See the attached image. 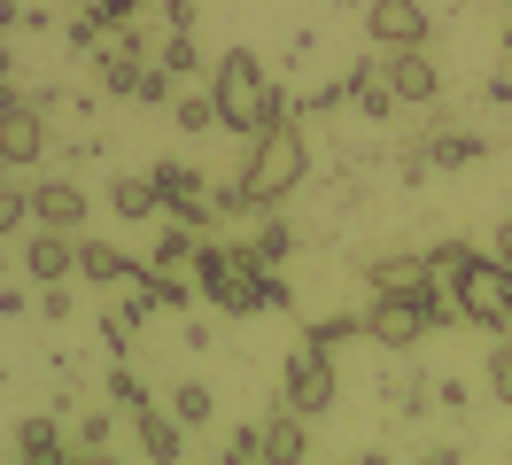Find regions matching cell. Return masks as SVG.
I'll return each instance as SVG.
<instances>
[{
  "mask_svg": "<svg viewBox=\"0 0 512 465\" xmlns=\"http://www.w3.org/2000/svg\"><path fill=\"white\" fill-rule=\"evenodd\" d=\"M8 70H16V47H8V39H0V78H8Z\"/></svg>",
  "mask_w": 512,
  "mask_h": 465,
  "instance_id": "cell-40",
  "label": "cell"
},
{
  "mask_svg": "<svg viewBox=\"0 0 512 465\" xmlns=\"http://www.w3.org/2000/svg\"><path fill=\"white\" fill-rule=\"evenodd\" d=\"M427 334H435V326H427L419 295H381V287H373V303H365V341H381L388 357H404V349H419Z\"/></svg>",
  "mask_w": 512,
  "mask_h": 465,
  "instance_id": "cell-5",
  "label": "cell"
},
{
  "mask_svg": "<svg viewBox=\"0 0 512 465\" xmlns=\"http://www.w3.org/2000/svg\"><path fill=\"white\" fill-rule=\"evenodd\" d=\"M0 155H8L16 171L47 155V109H39V101H16V109H0Z\"/></svg>",
  "mask_w": 512,
  "mask_h": 465,
  "instance_id": "cell-9",
  "label": "cell"
},
{
  "mask_svg": "<svg viewBox=\"0 0 512 465\" xmlns=\"http://www.w3.org/2000/svg\"><path fill=\"white\" fill-rule=\"evenodd\" d=\"M171 411H179V427H210V419H218V396H210L202 380H179V388H171Z\"/></svg>",
  "mask_w": 512,
  "mask_h": 465,
  "instance_id": "cell-23",
  "label": "cell"
},
{
  "mask_svg": "<svg viewBox=\"0 0 512 465\" xmlns=\"http://www.w3.org/2000/svg\"><path fill=\"white\" fill-rule=\"evenodd\" d=\"M109 210L125 217V225H148V217L163 210V186H156V171H125V179H109Z\"/></svg>",
  "mask_w": 512,
  "mask_h": 465,
  "instance_id": "cell-13",
  "label": "cell"
},
{
  "mask_svg": "<svg viewBox=\"0 0 512 465\" xmlns=\"http://www.w3.org/2000/svg\"><path fill=\"white\" fill-rule=\"evenodd\" d=\"M435 403H443V411H466V380H435Z\"/></svg>",
  "mask_w": 512,
  "mask_h": 465,
  "instance_id": "cell-36",
  "label": "cell"
},
{
  "mask_svg": "<svg viewBox=\"0 0 512 465\" xmlns=\"http://www.w3.org/2000/svg\"><path fill=\"white\" fill-rule=\"evenodd\" d=\"M481 155H489V148H481L474 132H450L443 109H435V140H427V163H435V171H466V163H481Z\"/></svg>",
  "mask_w": 512,
  "mask_h": 465,
  "instance_id": "cell-17",
  "label": "cell"
},
{
  "mask_svg": "<svg viewBox=\"0 0 512 465\" xmlns=\"http://www.w3.org/2000/svg\"><path fill=\"white\" fill-rule=\"evenodd\" d=\"M16 458H70V442H63V427H55V419H39V411H32V419H24V427H16Z\"/></svg>",
  "mask_w": 512,
  "mask_h": 465,
  "instance_id": "cell-19",
  "label": "cell"
},
{
  "mask_svg": "<svg viewBox=\"0 0 512 465\" xmlns=\"http://www.w3.org/2000/svg\"><path fill=\"white\" fill-rule=\"evenodd\" d=\"M109 403H117V411H132V403H148V388H140V372H132L125 357H109Z\"/></svg>",
  "mask_w": 512,
  "mask_h": 465,
  "instance_id": "cell-30",
  "label": "cell"
},
{
  "mask_svg": "<svg viewBox=\"0 0 512 465\" xmlns=\"http://www.w3.org/2000/svg\"><path fill=\"white\" fill-rule=\"evenodd\" d=\"M78 279H94V287H125V279H132V256L117 241H78Z\"/></svg>",
  "mask_w": 512,
  "mask_h": 465,
  "instance_id": "cell-15",
  "label": "cell"
},
{
  "mask_svg": "<svg viewBox=\"0 0 512 465\" xmlns=\"http://www.w3.org/2000/svg\"><path fill=\"white\" fill-rule=\"evenodd\" d=\"M210 93H218V124L233 132V140H256V132H272V124L295 117V101L256 70L249 47H225V62L210 70Z\"/></svg>",
  "mask_w": 512,
  "mask_h": 465,
  "instance_id": "cell-1",
  "label": "cell"
},
{
  "mask_svg": "<svg viewBox=\"0 0 512 465\" xmlns=\"http://www.w3.org/2000/svg\"><path fill=\"white\" fill-rule=\"evenodd\" d=\"M357 334H365V310H342V318H319V326H311L303 341H326V349H342V341H357Z\"/></svg>",
  "mask_w": 512,
  "mask_h": 465,
  "instance_id": "cell-29",
  "label": "cell"
},
{
  "mask_svg": "<svg viewBox=\"0 0 512 465\" xmlns=\"http://www.w3.org/2000/svg\"><path fill=\"white\" fill-rule=\"evenodd\" d=\"M171 124H179V132H218V93H179V101H171Z\"/></svg>",
  "mask_w": 512,
  "mask_h": 465,
  "instance_id": "cell-22",
  "label": "cell"
},
{
  "mask_svg": "<svg viewBox=\"0 0 512 465\" xmlns=\"http://www.w3.org/2000/svg\"><path fill=\"white\" fill-rule=\"evenodd\" d=\"M94 217V202H86V186L78 179H39L32 186V225H63V233H78Z\"/></svg>",
  "mask_w": 512,
  "mask_h": 465,
  "instance_id": "cell-11",
  "label": "cell"
},
{
  "mask_svg": "<svg viewBox=\"0 0 512 465\" xmlns=\"http://www.w3.org/2000/svg\"><path fill=\"white\" fill-rule=\"evenodd\" d=\"M466 264H474V248H466V241H435V248H427V272L443 279V287H458Z\"/></svg>",
  "mask_w": 512,
  "mask_h": 465,
  "instance_id": "cell-25",
  "label": "cell"
},
{
  "mask_svg": "<svg viewBox=\"0 0 512 465\" xmlns=\"http://www.w3.org/2000/svg\"><path fill=\"white\" fill-rule=\"evenodd\" d=\"M481 93H489L497 109H512V70H497V78H481Z\"/></svg>",
  "mask_w": 512,
  "mask_h": 465,
  "instance_id": "cell-37",
  "label": "cell"
},
{
  "mask_svg": "<svg viewBox=\"0 0 512 465\" xmlns=\"http://www.w3.org/2000/svg\"><path fill=\"white\" fill-rule=\"evenodd\" d=\"M225 458H241V465H272V450H264V427H256V419H241V427L225 434Z\"/></svg>",
  "mask_w": 512,
  "mask_h": 465,
  "instance_id": "cell-27",
  "label": "cell"
},
{
  "mask_svg": "<svg viewBox=\"0 0 512 465\" xmlns=\"http://www.w3.org/2000/svg\"><path fill=\"white\" fill-rule=\"evenodd\" d=\"M210 210H218V217H249L256 210L249 179H218V186H210Z\"/></svg>",
  "mask_w": 512,
  "mask_h": 465,
  "instance_id": "cell-31",
  "label": "cell"
},
{
  "mask_svg": "<svg viewBox=\"0 0 512 465\" xmlns=\"http://www.w3.org/2000/svg\"><path fill=\"white\" fill-rule=\"evenodd\" d=\"M132 419H140V450H148V458H179V450H187V427H179V411H171V403H132Z\"/></svg>",
  "mask_w": 512,
  "mask_h": 465,
  "instance_id": "cell-12",
  "label": "cell"
},
{
  "mask_svg": "<svg viewBox=\"0 0 512 465\" xmlns=\"http://www.w3.org/2000/svg\"><path fill=\"white\" fill-rule=\"evenodd\" d=\"M194 248H202V225H179V217H171V225L156 233V264H163V272H187Z\"/></svg>",
  "mask_w": 512,
  "mask_h": 465,
  "instance_id": "cell-20",
  "label": "cell"
},
{
  "mask_svg": "<svg viewBox=\"0 0 512 465\" xmlns=\"http://www.w3.org/2000/svg\"><path fill=\"white\" fill-rule=\"evenodd\" d=\"M381 388H388V403H396L404 419H427V411H435V388H427L419 372H388Z\"/></svg>",
  "mask_w": 512,
  "mask_h": 465,
  "instance_id": "cell-21",
  "label": "cell"
},
{
  "mask_svg": "<svg viewBox=\"0 0 512 465\" xmlns=\"http://www.w3.org/2000/svg\"><path fill=\"white\" fill-rule=\"evenodd\" d=\"M109 434H117V411L101 403V411H86V419H78V442H70V450H78V458H101V450H109Z\"/></svg>",
  "mask_w": 512,
  "mask_h": 465,
  "instance_id": "cell-24",
  "label": "cell"
},
{
  "mask_svg": "<svg viewBox=\"0 0 512 465\" xmlns=\"http://www.w3.org/2000/svg\"><path fill=\"white\" fill-rule=\"evenodd\" d=\"M481 380H489V396H497V403L512 411V341H497V349L481 357Z\"/></svg>",
  "mask_w": 512,
  "mask_h": 465,
  "instance_id": "cell-28",
  "label": "cell"
},
{
  "mask_svg": "<svg viewBox=\"0 0 512 465\" xmlns=\"http://www.w3.org/2000/svg\"><path fill=\"white\" fill-rule=\"evenodd\" d=\"M24 272L47 287V279H70L78 272V233H63V225H39V233H24Z\"/></svg>",
  "mask_w": 512,
  "mask_h": 465,
  "instance_id": "cell-10",
  "label": "cell"
},
{
  "mask_svg": "<svg viewBox=\"0 0 512 465\" xmlns=\"http://www.w3.org/2000/svg\"><path fill=\"white\" fill-rule=\"evenodd\" d=\"M249 194H256V210H272V202H288L295 186L311 179V140L295 132V117L288 124H272V132H256L249 140Z\"/></svg>",
  "mask_w": 512,
  "mask_h": 465,
  "instance_id": "cell-2",
  "label": "cell"
},
{
  "mask_svg": "<svg viewBox=\"0 0 512 465\" xmlns=\"http://www.w3.org/2000/svg\"><path fill=\"white\" fill-rule=\"evenodd\" d=\"M505 55H512V31H505Z\"/></svg>",
  "mask_w": 512,
  "mask_h": 465,
  "instance_id": "cell-41",
  "label": "cell"
},
{
  "mask_svg": "<svg viewBox=\"0 0 512 465\" xmlns=\"http://www.w3.org/2000/svg\"><path fill=\"white\" fill-rule=\"evenodd\" d=\"M264 450H272V465H288V458H303V450H311V434H303V411H295L288 396H280V411L264 419Z\"/></svg>",
  "mask_w": 512,
  "mask_h": 465,
  "instance_id": "cell-16",
  "label": "cell"
},
{
  "mask_svg": "<svg viewBox=\"0 0 512 465\" xmlns=\"http://www.w3.org/2000/svg\"><path fill=\"white\" fill-rule=\"evenodd\" d=\"M70 310H78V295H63V279H47L39 287V318H70Z\"/></svg>",
  "mask_w": 512,
  "mask_h": 465,
  "instance_id": "cell-34",
  "label": "cell"
},
{
  "mask_svg": "<svg viewBox=\"0 0 512 465\" xmlns=\"http://www.w3.org/2000/svg\"><path fill=\"white\" fill-rule=\"evenodd\" d=\"M132 101H156V109H171V101H179V78H171L163 62H148V78H140V93H132Z\"/></svg>",
  "mask_w": 512,
  "mask_h": 465,
  "instance_id": "cell-33",
  "label": "cell"
},
{
  "mask_svg": "<svg viewBox=\"0 0 512 465\" xmlns=\"http://www.w3.org/2000/svg\"><path fill=\"white\" fill-rule=\"evenodd\" d=\"M489 256H497V264H512V217L497 225V233H489Z\"/></svg>",
  "mask_w": 512,
  "mask_h": 465,
  "instance_id": "cell-39",
  "label": "cell"
},
{
  "mask_svg": "<svg viewBox=\"0 0 512 465\" xmlns=\"http://www.w3.org/2000/svg\"><path fill=\"white\" fill-rule=\"evenodd\" d=\"M94 70H101V93H140V78H148V39L132 24H117L94 47Z\"/></svg>",
  "mask_w": 512,
  "mask_h": 465,
  "instance_id": "cell-7",
  "label": "cell"
},
{
  "mask_svg": "<svg viewBox=\"0 0 512 465\" xmlns=\"http://www.w3.org/2000/svg\"><path fill=\"white\" fill-rule=\"evenodd\" d=\"M163 16H171V31H194V0H163Z\"/></svg>",
  "mask_w": 512,
  "mask_h": 465,
  "instance_id": "cell-38",
  "label": "cell"
},
{
  "mask_svg": "<svg viewBox=\"0 0 512 465\" xmlns=\"http://www.w3.org/2000/svg\"><path fill=\"white\" fill-rule=\"evenodd\" d=\"M458 310H466V326L474 334H512V264H497V256H474L466 272H458Z\"/></svg>",
  "mask_w": 512,
  "mask_h": 465,
  "instance_id": "cell-3",
  "label": "cell"
},
{
  "mask_svg": "<svg viewBox=\"0 0 512 465\" xmlns=\"http://www.w3.org/2000/svg\"><path fill=\"white\" fill-rule=\"evenodd\" d=\"M288 256H295V233H288V217H264V225L249 233V264H256V272H280Z\"/></svg>",
  "mask_w": 512,
  "mask_h": 465,
  "instance_id": "cell-18",
  "label": "cell"
},
{
  "mask_svg": "<svg viewBox=\"0 0 512 465\" xmlns=\"http://www.w3.org/2000/svg\"><path fill=\"white\" fill-rule=\"evenodd\" d=\"M24 225H32V186H8V179H0V241L24 233Z\"/></svg>",
  "mask_w": 512,
  "mask_h": 465,
  "instance_id": "cell-26",
  "label": "cell"
},
{
  "mask_svg": "<svg viewBox=\"0 0 512 465\" xmlns=\"http://www.w3.org/2000/svg\"><path fill=\"white\" fill-rule=\"evenodd\" d=\"M365 39L373 47H427V8L419 0H365Z\"/></svg>",
  "mask_w": 512,
  "mask_h": 465,
  "instance_id": "cell-8",
  "label": "cell"
},
{
  "mask_svg": "<svg viewBox=\"0 0 512 465\" xmlns=\"http://www.w3.org/2000/svg\"><path fill=\"white\" fill-rule=\"evenodd\" d=\"M156 55H163V70H171V78H194V62H202V55H194V31H171Z\"/></svg>",
  "mask_w": 512,
  "mask_h": 465,
  "instance_id": "cell-32",
  "label": "cell"
},
{
  "mask_svg": "<svg viewBox=\"0 0 512 465\" xmlns=\"http://www.w3.org/2000/svg\"><path fill=\"white\" fill-rule=\"evenodd\" d=\"M381 78L404 93V109H435L443 101V70L427 62V47H381Z\"/></svg>",
  "mask_w": 512,
  "mask_h": 465,
  "instance_id": "cell-6",
  "label": "cell"
},
{
  "mask_svg": "<svg viewBox=\"0 0 512 465\" xmlns=\"http://www.w3.org/2000/svg\"><path fill=\"white\" fill-rule=\"evenodd\" d=\"M427 256H373V264H365V287H381V295H419V287H427Z\"/></svg>",
  "mask_w": 512,
  "mask_h": 465,
  "instance_id": "cell-14",
  "label": "cell"
},
{
  "mask_svg": "<svg viewBox=\"0 0 512 465\" xmlns=\"http://www.w3.org/2000/svg\"><path fill=\"white\" fill-rule=\"evenodd\" d=\"M280 396H288L303 419H326V411H334V396H342V372H334V349H326V341H303V349H288Z\"/></svg>",
  "mask_w": 512,
  "mask_h": 465,
  "instance_id": "cell-4",
  "label": "cell"
},
{
  "mask_svg": "<svg viewBox=\"0 0 512 465\" xmlns=\"http://www.w3.org/2000/svg\"><path fill=\"white\" fill-rule=\"evenodd\" d=\"M94 8H101V16H109V31H117V24H132V16L148 8V0H94Z\"/></svg>",
  "mask_w": 512,
  "mask_h": 465,
  "instance_id": "cell-35",
  "label": "cell"
}]
</instances>
